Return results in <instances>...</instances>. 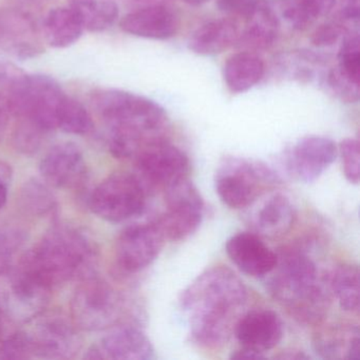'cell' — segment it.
<instances>
[{"label": "cell", "instance_id": "obj_35", "mask_svg": "<svg viewBox=\"0 0 360 360\" xmlns=\"http://www.w3.org/2000/svg\"><path fill=\"white\" fill-rule=\"evenodd\" d=\"M359 142L356 139L347 138L341 141L338 155L341 158L343 174L351 184L357 185L360 179Z\"/></svg>", "mask_w": 360, "mask_h": 360}, {"label": "cell", "instance_id": "obj_19", "mask_svg": "<svg viewBox=\"0 0 360 360\" xmlns=\"http://www.w3.org/2000/svg\"><path fill=\"white\" fill-rule=\"evenodd\" d=\"M259 205L250 214V226L261 238L276 239L286 235L296 220V208L290 198L281 193L261 195Z\"/></svg>", "mask_w": 360, "mask_h": 360}, {"label": "cell", "instance_id": "obj_24", "mask_svg": "<svg viewBox=\"0 0 360 360\" xmlns=\"http://www.w3.org/2000/svg\"><path fill=\"white\" fill-rule=\"evenodd\" d=\"M314 349L324 359L360 360L358 326H338L316 335Z\"/></svg>", "mask_w": 360, "mask_h": 360}, {"label": "cell", "instance_id": "obj_44", "mask_svg": "<svg viewBox=\"0 0 360 360\" xmlns=\"http://www.w3.org/2000/svg\"><path fill=\"white\" fill-rule=\"evenodd\" d=\"M280 359H307V356L300 352H286L285 354L277 356Z\"/></svg>", "mask_w": 360, "mask_h": 360}, {"label": "cell", "instance_id": "obj_7", "mask_svg": "<svg viewBox=\"0 0 360 360\" xmlns=\"http://www.w3.org/2000/svg\"><path fill=\"white\" fill-rule=\"evenodd\" d=\"M66 96L51 77L25 75L8 96L7 103L14 115L31 120L48 132L58 128V111Z\"/></svg>", "mask_w": 360, "mask_h": 360}, {"label": "cell", "instance_id": "obj_41", "mask_svg": "<svg viewBox=\"0 0 360 360\" xmlns=\"http://www.w3.org/2000/svg\"><path fill=\"white\" fill-rule=\"evenodd\" d=\"M300 1L313 20L330 13L336 4V0H300Z\"/></svg>", "mask_w": 360, "mask_h": 360}, {"label": "cell", "instance_id": "obj_18", "mask_svg": "<svg viewBox=\"0 0 360 360\" xmlns=\"http://www.w3.org/2000/svg\"><path fill=\"white\" fill-rule=\"evenodd\" d=\"M87 359L148 360L155 358V349L148 337L132 326L117 328L98 345L90 347Z\"/></svg>", "mask_w": 360, "mask_h": 360}, {"label": "cell", "instance_id": "obj_46", "mask_svg": "<svg viewBox=\"0 0 360 360\" xmlns=\"http://www.w3.org/2000/svg\"><path fill=\"white\" fill-rule=\"evenodd\" d=\"M181 1L189 6H202L207 3L208 0H181Z\"/></svg>", "mask_w": 360, "mask_h": 360}, {"label": "cell", "instance_id": "obj_26", "mask_svg": "<svg viewBox=\"0 0 360 360\" xmlns=\"http://www.w3.org/2000/svg\"><path fill=\"white\" fill-rule=\"evenodd\" d=\"M84 28L77 16L69 8L50 11L44 25V37L54 48H67L79 41Z\"/></svg>", "mask_w": 360, "mask_h": 360}, {"label": "cell", "instance_id": "obj_36", "mask_svg": "<svg viewBox=\"0 0 360 360\" xmlns=\"http://www.w3.org/2000/svg\"><path fill=\"white\" fill-rule=\"evenodd\" d=\"M24 238L14 229H0V274L15 266L18 252L22 250Z\"/></svg>", "mask_w": 360, "mask_h": 360}, {"label": "cell", "instance_id": "obj_2", "mask_svg": "<svg viewBox=\"0 0 360 360\" xmlns=\"http://www.w3.org/2000/svg\"><path fill=\"white\" fill-rule=\"evenodd\" d=\"M94 105L110 127L109 148L117 159H134L141 150L167 140L168 120L158 103L122 90H101Z\"/></svg>", "mask_w": 360, "mask_h": 360}, {"label": "cell", "instance_id": "obj_48", "mask_svg": "<svg viewBox=\"0 0 360 360\" xmlns=\"http://www.w3.org/2000/svg\"><path fill=\"white\" fill-rule=\"evenodd\" d=\"M138 3L144 4V5H155V4H161L163 0H136Z\"/></svg>", "mask_w": 360, "mask_h": 360}, {"label": "cell", "instance_id": "obj_9", "mask_svg": "<svg viewBox=\"0 0 360 360\" xmlns=\"http://www.w3.org/2000/svg\"><path fill=\"white\" fill-rule=\"evenodd\" d=\"M165 202V212L155 220L165 239L180 241L199 229L203 220L204 202L188 178L166 187Z\"/></svg>", "mask_w": 360, "mask_h": 360}, {"label": "cell", "instance_id": "obj_45", "mask_svg": "<svg viewBox=\"0 0 360 360\" xmlns=\"http://www.w3.org/2000/svg\"><path fill=\"white\" fill-rule=\"evenodd\" d=\"M8 198L7 183L0 181V208L5 206Z\"/></svg>", "mask_w": 360, "mask_h": 360}, {"label": "cell", "instance_id": "obj_5", "mask_svg": "<svg viewBox=\"0 0 360 360\" xmlns=\"http://www.w3.org/2000/svg\"><path fill=\"white\" fill-rule=\"evenodd\" d=\"M279 183V176L266 164L245 158H225L214 176L219 198L233 210L250 207Z\"/></svg>", "mask_w": 360, "mask_h": 360}, {"label": "cell", "instance_id": "obj_23", "mask_svg": "<svg viewBox=\"0 0 360 360\" xmlns=\"http://www.w3.org/2000/svg\"><path fill=\"white\" fill-rule=\"evenodd\" d=\"M245 27L240 32L237 45L245 51H258L271 48L277 41L281 28L266 0H261L258 7L245 18Z\"/></svg>", "mask_w": 360, "mask_h": 360}, {"label": "cell", "instance_id": "obj_34", "mask_svg": "<svg viewBox=\"0 0 360 360\" xmlns=\"http://www.w3.org/2000/svg\"><path fill=\"white\" fill-rule=\"evenodd\" d=\"M45 134H47V131L37 125L34 122L26 117H20V122L13 132L14 145L22 153H37L43 142Z\"/></svg>", "mask_w": 360, "mask_h": 360}, {"label": "cell", "instance_id": "obj_13", "mask_svg": "<svg viewBox=\"0 0 360 360\" xmlns=\"http://www.w3.org/2000/svg\"><path fill=\"white\" fill-rule=\"evenodd\" d=\"M32 357L67 359L81 349L75 328L60 317H46L26 332Z\"/></svg>", "mask_w": 360, "mask_h": 360}, {"label": "cell", "instance_id": "obj_47", "mask_svg": "<svg viewBox=\"0 0 360 360\" xmlns=\"http://www.w3.org/2000/svg\"><path fill=\"white\" fill-rule=\"evenodd\" d=\"M5 314H4L3 311L0 309V338H1V335L4 334V330H5V328H4V324H5Z\"/></svg>", "mask_w": 360, "mask_h": 360}, {"label": "cell", "instance_id": "obj_27", "mask_svg": "<svg viewBox=\"0 0 360 360\" xmlns=\"http://www.w3.org/2000/svg\"><path fill=\"white\" fill-rule=\"evenodd\" d=\"M70 8L90 32H102L113 26L119 18L115 0H70Z\"/></svg>", "mask_w": 360, "mask_h": 360}, {"label": "cell", "instance_id": "obj_10", "mask_svg": "<svg viewBox=\"0 0 360 360\" xmlns=\"http://www.w3.org/2000/svg\"><path fill=\"white\" fill-rule=\"evenodd\" d=\"M121 300L106 282L89 279L75 290L71 300V315L79 328L101 330L110 328L119 319Z\"/></svg>", "mask_w": 360, "mask_h": 360}, {"label": "cell", "instance_id": "obj_6", "mask_svg": "<svg viewBox=\"0 0 360 360\" xmlns=\"http://www.w3.org/2000/svg\"><path fill=\"white\" fill-rule=\"evenodd\" d=\"M51 288L18 263V266L0 274V309L13 321H32L49 304Z\"/></svg>", "mask_w": 360, "mask_h": 360}, {"label": "cell", "instance_id": "obj_20", "mask_svg": "<svg viewBox=\"0 0 360 360\" xmlns=\"http://www.w3.org/2000/svg\"><path fill=\"white\" fill-rule=\"evenodd\" d=\"M122 30L134 37L150 39H168L180 28V20L170 8L155 4L124 16Z\"/></svg>", "mask_w": 360, "mask_h": 360}, {"label": "cell", "instance_id": "obj_14", "mask_svg": "<svg viewBox=\"0 0 360 360\" xmlns=\"http://www.w3.org/2000/svg\"><path fill=\"white\" fill-rule=\"evenodd\" d=\"M43 37L37 22L26 12L0 8V48L20 60L43 53Z\"/></svg>", "mask_w": 360, "mask_h": 360}, {"label": "cell", "instance_id": "obj_8", "mask_svg": "<svg viewBox=\"0 0 360 360\" xmlns=\"http://www.w3.org/2000/svg\"><path fill=\"white\" fill-rule=\"evenodd\" d=\"M90 208L101 219L123 222L143 212L146 203L144 185L134 174L119 172L105 179L90 197Z\"/></svg>", "mask_w": 360, "mask_h": 360}, {"label": "cell", "instance_id": "obj_21", "mask_svg": "<svg viewBox=\"0 0 360 360\" xmlns=\"http://www.w3.org/2000/svg\"><path fill=\"white\" fill-rule=\"evenodd\" d=\"M85 168L82 151L72 143L56 145L39 166L46 182L56 187L75 186L83 179Z\"/></svg>", "mask_w": 360, "mask_h": 360}, {"label": "cell", "instance_id": "obj_3", "mask_svg": "<svg viewBox=\"0 0 360 360\" xmlns=\"http://www.w3.org/2000/svg\"><path fill=\"white\" fill-rule=\"evenodd\" d=\"M269 275V294L295 319L309 324L323 319L330 301L328 278L322 277L315 261L304 250L284 248L277 254V264Z\"/></svg>", "mask_w": 360, "mask_h": 360}, {"label": "cell", "instance_id": "obj_29", "mask_svg": "<svg viewBox=\"0 0 360 360\" xmlns=\"http://www.w3.org/2000/svg\"><path fill=\"white\" fill-rule=\"evenodd\" d=\"M279 22L280 28L292 31H303L313 22L300 0H266Z\"/></svg>", "mask_w": 360, "mask_h": 360}, {"label": "cell", "instance_id": "obj_1", "mask_svg": "<svg viewBox=\"0 0 360 360\" xmlns=\"http://www.w3.org/2000/svg\"><path fill=\"white\" fill-rule=\"evenodd\" d=\"M242 280L226 266H212L198 276L180 297L193 342L220 349L233 335L248 302Z\"/></svg>", "mask_w": 360, "mask_h": 360}, {"label": "cell", "instance_id": "obj_16", "mask_svg": "<svg viewBox=\"0 0 360 360\" xmlns=\"http://www.w3.org/2000/svg\"><path fill=\"white\" fill-rule=\"evenodd\" d=\"M284 326L280 316L273 309H260L243 314L233 330L241 347L264 354L279 345Z\"/></svg>", "mask_w": 360, "mask_h": 360}, {"label": "cell", "instance_id": "obj_15", "mask_svg": "<svg viewBox=\"0 0 360 360\" xmlns=\"http://www.w3.org/2000/svg\"><path fill=\"white\" fill-rule=\"evenodd\" d=\"M338 148L334 141L321 136L300 139L288 157V167L303 183L315 182L334 163Z\"/></svg>", "mask_w": 360, "mask_h": 360}, {"label": "cell", "instance_id": "obj_32", "mask_svg": "<svg viewBox=\"0 0 360 360\" xmlns=\"http://www.w3.org/2000/svg\"><path fill=\"white\" fill-rule=\"evenodd\" d=\"M337 67L352 79L360 82V37L358 30L351 29L341 39Z\"/></svg>", "mask_w": 360, "mask_h": 360}, {"label": "cell", "instance_id": "obj_33", "mask_svg": "<svg viewBox=\"0 0 360 360\" xmlns=\"http://www.w3.org/2000/svg\"><path fill=\"white\" fill-rule=\"evenodd\" d=\"M326 82L328 89L341 102L354 104L359 101L360 82L352 79L338 67L328 71Z\"/></svg>", "mask_w": 360, "mask_h": 360}, {"label": "cell", "instance_id": "obj_38", "mask_svg": "<svg viewBox=\"0 0 360 360\" xmlns=\"http://www.w3.org/2000/svg\"><path fill=\"white\" fill-rule=\"evenodd\" d=\"M32 358L26 332L10 335L0 345V359H27Z\"/></svg>", "mask_w": 360, "mask_h": 360}, {"label": "cell", "instance_id": "obj_37", "mask_svg": "<svg viewBox=\"0 0 360 360\" xmlns=\"http://www.w3.org/2000/svg\"><path fill=\"white\" fill-rule=\"evenodd\" d=\"M351 29L347 28L342 22H326L318 27L313 34H311V41L316 47H332L335 44L338 43L342 37H345V33Z\"/></svg>", "mask_w": 360, "mask_h": 360}, {"label": "cell", "instance_id": "obj_11", "mask_svg": "<svg viewBox=\"0 0 360 360\" xmlns=\"http://www.w3.org/2000/svg\"><path fill=\"white\" fill-rule=\"evenodd\" d=\"M134 160L139 174L148 184L164 189L187 178L191 168L186 153L168 140L148 145Z\"/></svg>", "mask_w": 360, "mask_h": 360}, {"label": "cell", "instance_id": "obj_40", "mask_svg": "<svg viewBox=\"0 0 360 360\" xmlns=\"http://www.w3.org/2000/svg\"><path fill=\"white\" fill-rule=\"evenodd\" d=\"M359 10V0H341L340 10H339V22H342L345 26H347V24L358 25Z\"/></svg>", "mask_w": 360, "mask_h": 360}, {"label": "cell", "instance_id": "obj_22", "mask_svg": "<svg viewBox=\"0 0 360 360\" xmlns=\"http://www.w3.org/2000/svg\"><path fill=\"white\" fill-rule=\"evenodd\" d=\"M237 20L231 18L210 20L195 29L188 39V48L193 53L210 56L222 53L233 47L239 39Z\"/></svg>", "mask_w": 360, "mask_h": 360}, {"label": "cell", "instance_id": "obj_43", "mask_svg": "<svg viewBox=\"0 0 360 360\" xmlns=\"http://www.w3.org/2000/svg\"><path fill=\"white\" fill-rule=\"evenodd\" d=\"M10 109L5 98L0 96V141L3 140L9 122Z\"/></svg>", "mask_w": 360, "mask_h": 360}, {"label": "cell", "instance_id": "obj_28", "mask_svg": "<svg viewBox=\"0 0 360 360\" xmlns=\"http://www.w3.org/2000/svg\"><path fill=\"white\" fill-rule=\"evenodd\" d=\"M330 292L341 309L349 313L359 311V269L357 265H339L328 277Z\"/></svg>", "mask_w": 360, "mask_h": 360}, {"label": "cell", "instance_id": "obj_4", "mask_svg": "<svg viewBox=\"0 0 360 360\" xmlns=\"http://www.w3.org/2000/svg\"><path fill=\"white\" fill-rule=\"evenodd\" d=\"M94 255V246L85 235L63 227L46 235L20 263L53 288L85 273Z\"/></svg>", "mask_w": 360, "mask_h": 360}, {"label": "cell", "instance_id": "obj_39", "mask_svg": "<svg viewBox=\"0 0 360 360\" xmlns=\"http://www.w3.org/2000/svg\"><path fill=\"white\" fill-rule=\"evenodd\" d=\"M261 0H217L219 10L231 18H248Z\"/></svg>", "mask_w": 360, "mask_h": 360}, {"label": "cell", "instance_id": "obj_42", "mask_svg": "<svg viewBox=\"0 0 360 360\" xmlns=\"http://www.w3.org/2000/svg\"><path fill=\"white\" fill-rule=\"evenodd\" d=\"M231 359H265L266 356L264 354L259 353L254 349H248V347H241L240 349L233 352L231 356Z\"/></svg>", "mask_w": 360, "mask_h": 360}, {"label": "cell", "instance_id": "obj_31", "mask_svg": "<svg viewBox=\"0 0 360 360\" xmlns=\"http://www.w3.org/2000/svg\"><path fill=\"white\" fill-rule=\"evenodd\" d=\"M20 200L22 206L33 214H48L56 205L53 193L48 188L47 185L39 181H28L22 189Z\"/></svg>", "mask_w": 360, "mask_h": 360}, {"label": "cell", "instance_id": "obj_17", "mask_svg": "<svg viewBox=\"0 0 360 360\" xmlns=\"http://www.w3.org/2000/svg\"><path fill=\"white\" fill-rule=\"evenodd\" d=\"M226 254L240 271L252 277H264L277 264V252L255 233L231 236L226 242Z\"/></svg>", "mask_w": 360, "mask_h": 360}, {"label": "cell", "instance_id": "obj_25", "mask_svg": "<svg viewBox=\"0 0 360 360\" xmlns=\"http://www.w3.org/2000/svg\"><path fill=\"white\" fill-rule=\"evenodd\" d=\"M265 67L263 60L254 52L233 54L223 67V77L233 94L248 91L262 79Z\"/></svg>", "mask_w": 360, "mask_h": 360}, {"label": "cell", "instance_id": "obj_30", "mask_svg": "<svg viewBox=\"0 0 360 360\" xmlns=\"http://www.w3.org/2000/svg\"><path fill=\"white\" fill-rule=\"evenodd\" d=\"M58 128L67 134L83 136L91 131L94 122L81 103L66 96L58 111Z\"/></svg>", "mask_w": 360, "mask_h": 360}, {"label": "cell", "instance_id": "obj_12", "mask_svg": "<svg viewBox=\"0 0 360 360\" xmlns=\"http://www.w3.org/2000/svg\"><path fill=\"white\" fill-rule=\"evenodd\" d=\"M165 240L155 221L127 227L115 244L117 264L128 273L143 271L161 254Z\"/></svg>", "mask_w": 360, "mask_h": 360}]
</instances>
